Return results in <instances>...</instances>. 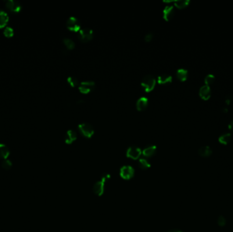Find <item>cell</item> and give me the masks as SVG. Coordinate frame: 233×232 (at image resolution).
<instances>
[{"mask_svg": "<svg viewBox=\"0 0 233 232\" xmlns=\"http://www.w3.org/2000/svg\"><path fill=\"white\" fill-rule=\"evenodd\" d=\"M109 178L110 176L109 174H104V176H102L99 181H98L94 184L93 187V191L95 194H96L98 196H100L103 194V193L104 191L105 183L107 181Z\"/></svg>", "mask_w": 233, "mask_h": 232, "instance_id": "1", "label": "cell"}, {"mask_svg": "<svg viewBox=\"0 0 233 232\" xmlns=\"http://www.w3.org/2000/svg\"><path fill=\"white\" fill-rule=\"evenodd\" d=\"M156 85V79L151 75H146L141 80V86L145 91L149 92L153 89Z\"/></svg>", "mask_w": 233, "mask_h": 232, "instance_id": "2", "label": "cell"}, {"mask_svg": "<svg viewBox=\"0 0 233 232\" xmlns=\"http://www.w3.org/2000/svg\"><path fill=\"white\" fill-rule=\"evenodd\" d=\"M93 36V30L91 28H89V27H84V28H82L81 29L79 30V32H78V38L80 39L81 41L83 42H87L91 40L92 39Z\"/></svg>", "mask_w": 233, "mask_h": 232, "instance_id": "3", "label": "cell"}, {"mask_svg": "<svg viewBox=\"0 0 233 232\" xmlns=\"http://www.w3.org/2000/svg\"><path fill=\"white\" fill-rule=\"evenodd\" d=\"M78 129L82 135L87 137H91L94 133L92 125L88 123H82L78 125Z\"/></svg>", "mask_w": 233, "mask_h": 232, "instance_id": "4", "label": "cell"}, {"mask_svg": "<svg viewBox=\"0 0 233 232\" xmlns=\"http://www.w3.org/2000/svg\"><path fill=\"white\" fill-rule=\"evenodd\" d=\"M66 25L71 31H78L81 28V22L75 17H70L67 21Z\"/></svg>", "mask_w": 233, "mask_h": 232, "instance_id": "5", "label": "cell"}, {"mask_svg": "<svg viewBox=\"0 0 233 232\" xmlns=\"http://www.w3.org/2000/svg\"><path fill=\"white\" fill-rule=\"evenodd\" d=\"M134 175V169L130 166H123L120 170V176L125 180L132 178Z\"/></svg>", "mask_w": 233, "mask_h": 232, "instance_id": "6", "label": "cell"}, {"mask_svg": "<svg viewBox=\"0 0 233 232\" xmlns=\"http://www.w3.org/2000/svg\"><path fill=\"white\" fill-rule=\"evenodd\" d=\"M95 88V82L93 81H83L78 86V89L82 93H88L93 91Z\"/></svg>", "mask_w": 233, "mask_h": 232, "instance_id": "7", "label": "cell"}, {"mask_svg": "<svg viewBox=\"0 0 233 232\" xmlns=\"http://www.w3.org/2000/svg\"><path fill=\"white\" fill-rule=\"evenodd\" d=\"M142 153L140 148L136 146H131L130 147L126 152V155L129 158H131L133 159H137L139 158Z\"/></svg>", "mask_w": 233, "mask_h": 232, "instance_id": "8", "label": "cell"}, {"mask_svg": "<svg viewBox=\"0 0 233 232\" xmlns=\"http://www.w3.org/2000/svg\"><path fill=\"white\" fill-rule=\"evenodd\" d=\"M5 4L8 9L15 12V13L19 12L21 9V3L17 1H15V0H7L5 2Z\"/></svg>", "mask_w": 233, "mask_h": 232, "instance_id": "9", "label": "cell"}, {"mask_svg": "<svg viewBox=\"0 0 233 232\" xmlns=\"http://www.w3.org/2000/svg\"><path fill=\"white\" fill-rule=\"evenodd\" d=\"M200 97L204 100H208L211 95V91L210 86L207 85H204L200 89L199 91Z\"/></svg>", "mask_w": 233, "mask_h": 232, "instance_id": "10", "label": "cell"}, {"mask_svg": "<svg viewBox=\"0 0 233 232\" xmlns=\"http://www.w3.org/2000/svg\"><path fill=\"white\" fill-rule=\"evenodd\" d=\"M164 18L167 21H169L174 17L175 15V10L172 6H167L163 10Z\"/></svg>", "mask_w": 233, "mask_h": 232, "instance_id": "11", "label": "cell"}, {"mask_svg": "<svg viewBox=\"0 0 233 232\" xmlns=\"http://www.w3.org/2000/svg\"><path fill=\"white\" fill-rule=\"evenodd\" d=\"M77 133L72 129H69L65 135V141L67 144H71L77 139Z\"/></svg>", "mask_w": 233, "mask_h": 232, "instance_id": "12", "label": "cell"}, {"mask_svg": "<svg viewBox=\"0 0 233 232\" xmlns=\"http://www.w3.org/2000/svg\"><path fill=\"white\" fill-rule=\"evenodd\" d=\"M157 147L155 145H150L146 147L143 151V154L146 157H151L155 155Z\"/></svg>", "mask_w": 233, "mask_h": 232, "instance_id": "13", "label": "cell"}, {"mask_svg": "<svg viewBox=\"0 0 233 232\" xmlns=\"http://www.w3.org/2000/svg\"><path fill=\"white\" fill-rule=\"evenodd\" d=\"M148 99L146 97H141L136 101V108L138 111H143L147 108L148 105Z\"/></svg>", "mask_w": 233, "mask_h": 232, "instance_id": "14", "label": "cell"}, {"mask_svg": "<svg viewBox=\"0 0 233 232\" xmlns=\"http://www.w3.org/2000/svg\"><path fill=\"white\" fill-rule=\"evenodd\" d=\"M212 150L209 146H203L199 149V155L202 157H209L212 155Z\"/></svg>", "mask_w": 233, "mask_h": 232, "instance_id": "15", "label": "cell"}, {"mask_svg": "<svg viewBox=\"0 0 233 232\" xmlns=\"http://www.w3.org/2000/svg\"><path fill=\"white\" fill-rule=\"evenodd\" d=\"M10 155V150L6 145L0 144V158L6 159Z\"/></svg>", "mask_w": 233, "mask_h": 232, "instance_id": "16", "label": "cell"}, {"mask_svg": "<svg viewBox=\"0 0 233 232\" xmlns=\"http://www.w3.org/2000/svg\"><path fill=\"white\" fill-rule=\"evenodd\" d=\"M172 80V78L171 75L167 74H163L161 75L158 76L157 78V80L160 84H165V83H168V82H171Z\"/></svg>", "mask_w": 233, "mask_h": 232, "instance_id": "17", "label": "cell"}, {"mask_svg": "<svg viewBox=\"0 0 233 232\" xmlns=\"http://www.w3.org/2000/svg\"><path fill=\"white\" fill-rule=\"evenodd\" d=\"M188 72L187 70L184 68H180L177 70V77L178 78V79L181 81H185L188 78Z\"/></svg>", "mask_w": 233, "mask_h": 232, "instance_id": "18", "label": "cell"}, {"mask_svg": "<svg viewBox=\"0 0 233 232\" xmlns=\"http://www.w3.org/2000/svg\"><path fill=\"white\" fill-rule=\"evenodd\" d=\"M231 138H232V136H231L230 133H224V134L222 136H220L218 138V141L220 142V143H221L222 144L226 145L230 142Z\"/></svg>", "mask_w": 233, "mask_h": 232, "instance_id": "19", "label": "cell"}, {"mask_svg": "<svg viewBox=\"0 0 233 232\" xmlns=\"http://www.w3.org/2000/svg\"><path fill=\"white\" fill-rule=\"evenodd\" d=\"M9 20L8 15L6 12L0 10V27H3Z\"/></svg>", "mask_w": 233, "mask_h": 232, "instance_id": "20", "label": "cell"}, {"mask_svg": "<svg viewBox=\"0 0 233 232\" xmlns=\"http://www.w3.org/2000/svg\"><path fill=\"white\" fill-rule=\"evenodd\" d=\"M139 166L141 170H147L151 167V164L148 162L147 159H140L139 162Z\"/></svg>", "mask_w": 233, "mask_h": 232, "instance_id": "21", "label": "cell"}, {"mask_svg": "<svg viewBox=\"0 0 233 232\" xmlns=\"http://www.w3.org/2000/svg\"><path fill=\"white\" fill-rule=\"evenodd\" d=\"M189 3H190L189 0H177V1H175V5L178 8L182 9L185 7H187Z\"/></svg>", "mask_w": 233, "mask_h": 232, "instance_id": "22", "label": "cell"}, {"mask_svg": "<svg viewBox=\"0 0 233 232\" xmlns=\"http://www.w3.org/2000/svg\"><path fill=\"white\" fill-rule=\"evenodd\" d=\"M215 80V78L214 75H213V74H208V75L206 76V77H205L204 78L205 85H207L209 86L210 85H212L213 83H214Z\"/></svg>", "mask_w": 233, "mask_h": 232, "instance_id": "23", "label": "cell"}, {"mask_svg": "<svg viewBox=\"0 0 233 232\" xmlns=\"http://www.w3.org/2000/svg\"><path fill=\"white\" fill-rule=\"evenodd\" d=\"M63 42H64V44L68 49L72 50L74 48V46H75L74 42L72 40H71V39L66 38L64 39V40H63Z\"/></svg>", "mask_w": 233, "mask_h": 232, "instance_id": "24", "label": "cell"}, {"mask_svg": "<svg viewBox=\"0 0 233 232\" xmlns=\"http://www.w3.org/2000/svg\"><path fill=\"white\" fill-rule=\"evenodd\" d=\"M67 80H68L69 84L72 86H73V87L77 86L78 84V79L74 76H69L68 78H67Z\"/></svg>", "mask_w": 233, "mask_h": 232, "instance_id": "25", "label": "cell"}, {"mask_svg": "<svg viewBox=\"0 0 233 232\" xmlns=\"http://www.w3.org/2000/svg\"><path fill=\"white\" fill-rule=\"evenodd\" d=\"M3 34L6 37H11L14 34V30L11 27H6L4 30H3Z\"/></svg>", "mask_w": 233, "mask_h": 232, "instance_id": "26", "label": "cell"}, {"mask_svg": "<svg viewBox=\"0 0 233 232\" xmlns=\"http://www.w3.org/2000/svg\"><path fill=\"white\" fill-rule=\"evenodd\" d=\"M217 223H218V225L222 227H224L226 225V219H225V217L222 215H220V217L218 218V220H217Z\"/></svg>", "mask_w": 233, "mask_h": 232, "instance_id": "27", "label": "cell"}, {"mask_svg": "<svg viewBox=\"0 0 233 232\" xmlns=\"http://www.w3.org/2000/svg\"><path fill=\"white\" fill-rule=\"evenodd\" d=\"M12 165L13 164H12V162H10V161L6 159L3 161V162L2 163V166L3 169H5V170H9V169L11 168Z\"/></svg>", "mask_w": 233, "mask_h": 232, "instance_id": "28", "label": "cell"}, {"mask_svg": "<svg viewBox=\"0 0 233 232\" xmlns=\"http://www.w3.org/2000/svg\"><path fill=\"white\" fill-rule=\"evenodd\" d=\"M153 38V34L152 32H149L148 34H147L145 35V40L146 42H150L151 41L152 39Z\"/></svg>", "mask_w": 233, "mask_h": 232, "instance_id": "29", "label": "cell"}, {"mask_svg": "<svg viewBox=\"0 0 233 232\" xmlns=\"http://www.w3.org/2000/svg\"><path fill=\"white\" fill-rule=\"evenodd\" d=\"M228 129L233 133V120L228 125Z\"/></svg>", "mask_w": 233, "mask_h": 232, "instance_id": "30", "label": "cell"}, {"mask_svg": "<svg viewBox=\"0 0 233 232\" xmlns=\"http://www.w3.org/2000/svg\"><path fill=\"white\" fill-rule=\"evenodd\" d=\"M168 232H183V231H180V230H177V229H173V230L169 231Z\"/></svg>", "mask_w": 233, "mask_h": 232, "instance_id": "31", "label": "cell"}]
</instances>
